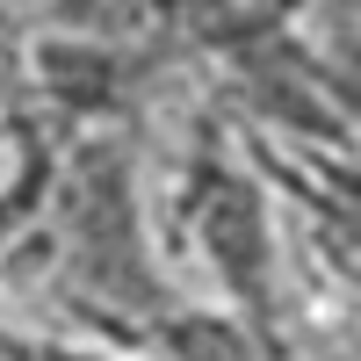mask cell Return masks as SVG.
Segmentation results:
<instances>
[{
    "label": "cell",
    "mask_w": 361,
    "mask_h": 361,
    "mask_svg": "<svg viewBox=\"0 0 361 361\" xmlns=\"http://www.w3.org/2000/svg\"><path fill=\"white\" fill-rule=\"evenodd\" d=\"M180 209H188V231H195V253L202 267L217 275L224 289V304L231 318L246 325V333L267 347V361H275V275H282V260H275V209H267L260 195V180L246 166H231L217 145H195V159H188V180H180Z\"/></svg>",
    "instance_id": "cell-2"
},
{
    "label": "cell",
    "mask_w": 361,
    "mask_h": 361,
    "mask_svg": "<svg viewBox=\"0 0 361 361\" xmlns=\"http://www.w3.org/2000/svg\"><path fill=\"white\" fill-rule=\"evenodd\" d=\"M0 361H145L130 347H94V340H37V333H0Z\"/></svg>",
    "instance_id": "cell-5"
},
{
    "label": "cell",
    "mask_w": 361,
    "mask_h": 361,
    "mask_svg": "<svg viewBox=\"0 0 361 361\" xmlns=\"http://www.w3.org/2000/svg\"><path fill=\"white\" fill-rule=\"evenodd\" d=\"M44 224H51V246H58V275L102 318L137 333L145 318H159L173 304L159 253L145 238V217H137V152H130L123 130L94 123V130L73 137V152L51 166Z\"/></svg>",
    "instance_id": "cell-1"
},
{
    "label": "cell",
    "mask_w": 361,
    "mask_h": 361,
    "mask_svg": "<svg viewBox=\"0 0 361 361\" xmlns=\"http://www.w3.org/2000/svg\"><path fill=\"white\" fill-rule=\"evenodd\" d=\"M137 354L145 361H267V347L231 311H202V304H166L159 318H145Z\"/></svg>",
    "instance_id": "cell-3"
},
{
    "label": "cell",
    "mask_w": 361,
    "mask_h": 361,
    "mask_svg": "<svg viewBox=\"0 0 361 361\" xmlns=\"http://www.w3.org/2000/svg\"><path fill=\"white\" fill-rule=\"evenodd\" d=\"M37 80L58 109L109 116V102L123 94V44H37Z\"/></svg>",
    "instance_id": "cell-4"
},
{
    "label": "cell",
    "mask_w": 361,
    "mask_h": 361,
    "mask_svg": "<svg viewBox=\"0 0 361 361\" xmlns=\"http://www.w3.org/2000/svg\"><path fill=\"white\" fill-rule=\"evenodd\" d=\"M0 145H8V123H0Z\"/></svg>",
    "instance_id": "cell-6"
}]
</instances>
